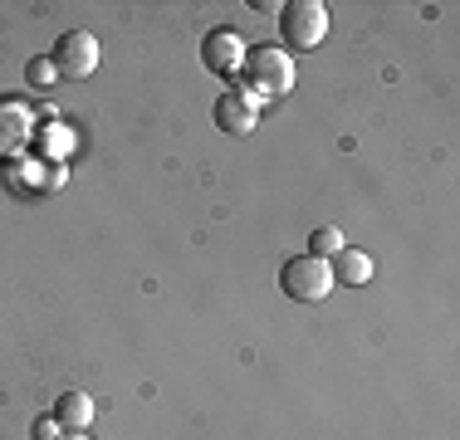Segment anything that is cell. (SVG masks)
<instances>
[{"mask_svg": "<svg viewBox=\"0 0 460 440\" xmlns=\"http://www.w3.org/2000/svg\"><path fill=\"white\" fill-rule=\"evenodd\" d=\"M240 93L245 98H284L294 88V54H284L279 44H250L245 64H240Z\"/></svg>", "mask_w": 460, "mask_h": 440, "instance_id": "obj_1", "label": "cell"}, {"mask_svg": "<svg viewBox=\"0 0 460 440\" xmlns=\"http://www.w3.org/2000/svg\"><path fill=\"white\" fill-rule=\"evenodd\" d=\"M338 250H343V235H338L333 225H319V230L309 235V255H314V260H333Z\"/></svg>", "mask_w": 460, "mask_h": 440, "instance_id": "obj_10", "label": "cell"}, {"mask_svg": "<svg viewBox=\"0 0 460 440\" xmlns=\"http://www.w3.org/2000/svg\"><path fill=\"white\" fill-rule=\"evenodd\" d=\"M328 35V5L323 0H289V5H279V49L289 54V49H299V54H309V49H319Z\"/></svg>", "mask_w": 460, "mask_h": 440, "instance_id": "obj_2", "label": "cell"}, {"mask_svg": "<svg viewBox=\"0 0 460 440\" xmlns=\"http://www.w3.org/2000/svg\"><path fill=\"white\" fill-rule=\"evenodd\" d=\"M245 49H250V44L240 40L235 30H211V35L201 40V64H206L211 74H221V79H240Z\"/></svg>", "mask_w": 460, "mask_h": 440, "instance_id": "obj_6", "label": "cell"}, {"mask_svg": "<svg viewBox=\"0 0 460 440\" xmlns=\"http://www.w3.org/2000/svg\"><path fill=\"white\" fill-rule=\"evenodd\" d=\"M49 64L59 79H89V74L98 69V40L89 35V30H64L59 40H54L49 49Z\"/></svg>", "mask_w": 460, "mask_h": 440, "instance_id": "obj_4", "label": "cell"}, {"mask_svg": "<svg viewBox=\"0 0 460 440\" xmlns=\"http://www.w3.org/2000/svg\"><path fill=\"white\" fill-rule=\"evenodd\" d=\"M40 147H45V152H54V157H59V152L69 147V132H64V123H49V132H45V137H40Z\"/></svg>", "mask_w": 460, "mask_h": 440, "instance_id": "obj_12", "label": "cell"}, {"mask_svg": "<svg viewBox=\"0 0 460 440\" xmlns=\"http://www.w3.org/2000/svg\"><path fill=\"white\" fill-rule=\"evenodd\" d=\"M30 436H35V440H59V436H64V426L54 421V416H35V426H30Z\"/></svg>", "mask_w": 460, "mask_h": 440, "instance_id": "obj_13", "label": "cell"}, {"mask_svg": "<svg viewBox=\"0 0 460 440\" xmlns=\"http://www.w3.org/2000/svg\"><path fill=\"white\" fill-rule=\"evenodd\" d=\"M30 142H35V113L20 98H0V162H20Z\"/></svg>", "mask_w": 460, "mask_h": 440, "instance_id": "obj_5", "label": "cell"}, {"mask_svg": "<svg viewBox=\"0 0 460 440\" xmlns=\"http://www.w3.org/2000/svg\"><path fill=\"white\" fill-rule=\"evenodd\" d=\"M59 440H89V436H84V431H64Z\"/></svg>", "mask_w": 460, "mask_h": 440, "instance_id": "obj_14", "label": "cell"}, {"mask_svg": "<svg viewBox=\"0 0 460 440\" xmlns=\"http://www.w3.org/2000/svg\"><path fill=\"white\" fill-rule=\"evenodd\" d=\"M255 118H260V103H255V98H245L240 88H226V93L216 98V128L230 132V137L255 132Z\"/></svg>", "mask_w": 460, "mask_h": 440, "instance_id": "obj_7", "label": "cell"}, {"mask_svg": "<svg viewBox=\"0 0 460 440\" xmlns=\"http://www.w3.org/2000/svg\"><path fill=\"white\" fill-rule=\"evenodd\" d=\"M25 79H30V88H40V93H45V88H54V84H59V74H54L49 54H45V59H30Z\"/></svg>", "mask_w": 460, "mask_h": 440, "instance_id": "obj_11", "label": "cell"}, {"mask_svg": "<svg viewBox=\"0 0 460 440\" xmlns=\"http://www.w3.org/2000/svg\"><path fill=\"white\" fill-rule=\"evenodd\" d=\"M54 421H59L64 431H84V426L93 421V396L89 392H64L59 406H54Z\"/></svg>", "mask_w": 460, "mask_h": 440, "instance_id": "obj_9", "label": "cell"}, {"mask_svg": "<svg viewBox=\"0 0 460 440\" xmlns=\"http://www.w3.org/2000/svg\"><path fill=\"white\" fill-rule=\"evenodd\" d=\"M328 269H333V284H348V289H358V284H372V269H377V264H372V255H363V250L343 245V250L333 255V264H328Z\"/></svg>", "mask_w": 460, "mask_h": 440, "instance_id": "obj_8", "label": "cell"}, {"mask_svg": "<svg viewBox=\"0 0 460 440\" xmlns=\"http://www.w3.org/2000/svg\"><path fill=\"white\" fill-rule=\"evenodd\" d=\"M279 289L289 294L294 304H319L333 294V269H328V260H314L309 250H304V255H289L279 264Z\"/></svg>", "mask_w": 460, "mask_h": 440, "instance_id": "obj_3", "label": "cell"}]
</instances>
